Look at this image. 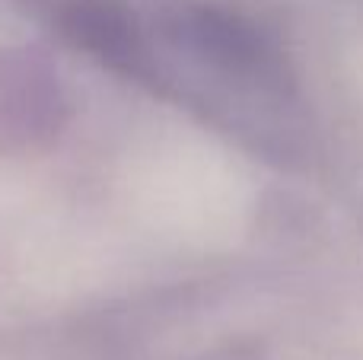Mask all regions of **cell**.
I'll return each mask as SVG.
<instances>
[]
</instances>
